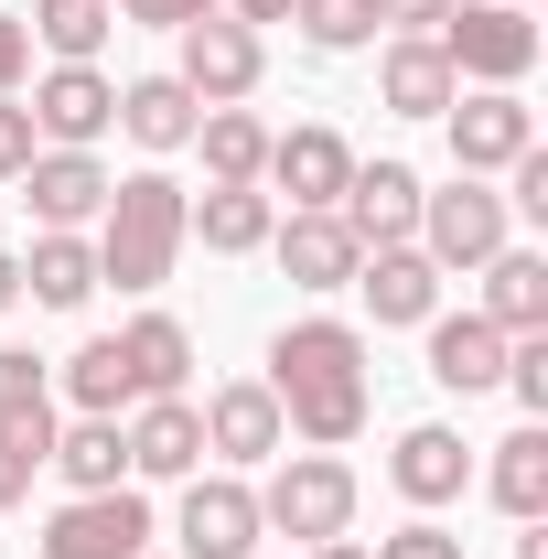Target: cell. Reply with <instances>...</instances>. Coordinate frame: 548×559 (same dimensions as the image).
Listing matches in <instances>:
<instances>
[{"mask_svg":"<svg viewBox=\"0 0 548 559\" xmlns=\"http://www.w3.org/2000/svg\"><path fill=\"white\" fill-rule=\"evenodd\" d=\"M270 399H279V430L312 441V452H344L366 409H377V377H366V334L334 323V312H301L270 334Z\"/></svg>","mask_w":548,"mask_h":559,"instance_id":"obj_1","label":"cell"},{"mask_svg":"<svg viewBox=\"0 0 548 559\" xmlns=\"http://www.w3.org/2000/svg\"><path fill=\"white\" fill-rule=\"evenodd\" d=\"M183 205H194V194H183L162 162H151V173H119L108 205H97V237H86V248H97V290H162V280L183 270V248H194V237H183Z\"/></svg>","mask_w":548,"mask_h":559,"instance_id":"obj_2","label":"cell"},{"mask_svg":"<svg viewBox=\"0 0 548 559\" xmlns=\"http://www.w3.org/2000/svg\"><path fill=\"white\" fill-rule=\"evenodd\" d=\"M259 527L270 538H301V549L344 538L355 527V463H334V452H279L270 485H259Z\"/></svg>","mask_w":548,"mask_h":559,"instance_id":"obj_3","label":"cell"},{"mask_svg":"<svg viewBox=\"0 0 548 559\" xmlns=\"http://www.w3.org/2000/svg\"><path fill=\"white\" fill-rule=\"evenodd\" d=\"M430 44H441V66L463 86H527V66H538V22L516 0H452L430 22Z\"/></svg>","mask_w":548,"mask_h":559,"instance_id":"obj_4","label":"cell"},{"mask_svg":"<svg viewBox=\"0 0 548 559\" xmlns=\"http://www.w3.org/2000/svg\"><path fill=\"white\" fill-rule=\"evenodd\" d=\"M505 237H516L505 194H495L484 173H452L441 194H419V237H409V248L430 259V270H484V259H495Z\"/></svg>","mask_w":548,"mask_h":559,"instance_id":"obj_5","label":"cell"},{"mask_svg":"<svg viewBox=\"0 0 548 559\" xmlns=\"http://www.w3.org/2000/svg\"><path fill=\"white\" fill-rule=\"evenodd\" d=\"M151 538H162V527H151V495L108 485V495H65V506L44 516L33 549H44V559H140Z\"/></svg>","mask_w":548,"mask_h":559,"instance_id":"obj_6","label":"cell"},{"mask_svg":"<svg viewBox=\"0 0 548 559\" xmlns=\"http://www.w3.org/2000/svg\"><path fill=\"white\" fill-rule=\"evenodd\" d=\"M172 44H183V55H172V75H183L205 108H237V97H259V75H270V33H248L237 11H205V22H183Z\"/></svg>","mask_w":548,"mask_h":559,"instance_id":"obj_7","label":"cell"},{"mask_svg":"<svg viewBox=\"0 0 548 559\" xmlns=\"http://www.w3.org/2000/svg\"><path fill=\"white\" fill-rule=\"evenodd\" d=\"M259 485L248 474H183V516H172V559H259Z\"/></svg>","mask_w":548,"mask_h":559,"instance_id":"obj_8","label":"cell"},{"mask_svg":"<svg viewBox=\"0 0 548 559\" xmlns=\"http://www.w3.org/2000/svg\"><path fill=\"white\" fill-rule=\"evenodd\" d=\"M441 140H452V173H505L516 151H538V108L516 86H463L441 108Z\"/></svg>","mask_w":548,"mask_h":559,"instance_id":"obj_9","label":"cell"},{"mask_svg":"<svg viewBox=\"0 0 548 559\" xmlns=\"http://www.w3.org/2000/svg\"><path fill=\"white\" fill-rule=\"evenodd\" d=\"M205 452L226 463V474H259V463H279L290 452V430H279V399H270V377H226L205 409Z\"/></svg>","mask_w":548,"mask_h":559,"instance_id":"obj_10","label":"cell"},{"mask_svg":"<svg viewBox=\"0 0 548 559\" xmlns=\"http://www.w3.org/2000/svg\"><path fill=\"white\" fill-rule=\"evenodd\" d=\"M108 130H119V86L97 66H44L33 75V140L44 151H97Z\"/></svg>","mask_w":548,"mask_h":559,"instance_id":"obj_11","label":"cell"},{"mask_svg":"<svg viewBox=\"0 0 548 559\" xmlns=\"http://www.w3.org/2000/svg\"><path fill=\"white\" fill-rule=\"evenodd\" d=\"M419 194H430V183H419L409 162H355L344 194H334V215L355 226V248H409L419 237Z\"/></svg>","mask_w":548,"mask_h":559,"instance_id":"obj_12","label":"cell"},{"mask_svg":"<svg viewBox=\"0 0 548 559\" xmlns=\"http://www.w3.org/2000/svg\"><path fill=\"white\" fill-rule=\"evenodd\" d=\"M344 173H355V140L323 130V119H301V130H270V173H259V183H279L290 215H312V205L344 194Z\"/></svg>","mask_w":548,"mask_h":559,"instance_id":"obj_13","label":"cell"},{"mask_svg":"<svg viewBox=\"0 0 548 559\" xmlns=\"http://www.w3.org/2000/svg\"><path fill=\"white\" fill-rule=\"evenodd\" d=\"M108 162L97 151H33V173H22V205H33V226H65V237H86L97 226V205H108Z\"/></svg>","mask_w":548,"mask_h":559,"instance_id":"obj_14","label":"cell"},{"mask_svg":"<svg viewBox=\"0 0 548 559\" xmlns=\"http://www.w3.org/2000/svg\"><path fill=\"white\" fill-rule=\"evenodd\" d=\"M388 485L409 495L419 516H430V506H452V495L474 485V441H463L452 419H419V430H398V452H388Z\"/></svg>","mask_w":548,"mask_h":559,"instance_id":"obj_15","label":"cell"},{"mask_svg":"<svg viewBox=\"0 0 548 559\" xmlns=\"http://www.w3.org/2000/svg\"><path fill=\"white\" fill-rule=\"evenodd\" d=\"M270 259L290 270V290H344L366 248H355V226H344L334 205H312V215H279L270 226Z\"/></svg>","mask_w":548,"mask_h":559,"instance_id":"obj_16","label":"cell"},{"mask_svg":"<svg viewBox=\"0 0 548 559\" xmlns=\"http://www.w3.org/2000/svg\"><path fill=\"white\" fill-rule=\"evenodd\" d=\"M279 226V194L270 183H205L194 205H183V237L205 248V259H248V248H270Z\"/></svg>","mask_w":548,"mask_h":559,"instance_id":"obj_17","label":"cell"},{"mask_svg":"<svg viewBox=\"0 0 548 559\" xmlns=\"http://www.w3.org/2000/svg\"><path fill=\"white\" fill-rule=\"evenodd\" d=\"M130 474H140V485L205 474V419H194V399H140V409H130Z\"/></svg>","mask_w":548,"mask_h":559,"instance_id":"obj_18","label":"cell"},{"mask_svg":"<svg viewBox=\"0 0 548 559\" xmlns=\"http://www.w3.org/2000/svg\"><path fill=\"white\" fill-rule=\"evenodd\" d=\"M419 334H430V377H441L452 399H484V388H505V345H516V334H495L484 312H430Z\"/></svg>","mask_w":548,"mask_h":559,"instance_id":"obj_19","label":"cell"},{"mask_svg":"<svg viewBox=\"0 0 548 559\" xmlns=\"http://www.w3.org/2000/svg\"><path fill=\"white\" fill-rule=\"evenodd\" d=\"M194 119H205V97H194L183 75H130V86H119V130H130L151 162L194 151Z\"/></svg>","mask_w":548,"mask_h":559,"instance_id":"obj_20","label":"cell"},{"mask_svg":"<svg viewBox=\"0 0 548 559\" xmlns=\"http://www.w3.org/2000/svg\"><path fill=\"white\" fill-rule=\"evenodd\" d=\"M377 97H388L398 119H441V108L463 97V75L441 66L430 33H388V55H377Z\"/></svg>","mask_w":548,"mask_h":559,"instance_id":"obj_21","label":"cell"},{"mask_svg":"<svg viewBox=\"0 0 548 559\" xmlns=\"http://www.w3.org/2000/svg\"><path fill=\"white\" fill-rule=\"evenodd\" d=\"M344 290H366L377 323H430V312H441V270H430L419 248H366Z\"/></svg>","mask_w":548,"mask_h":559,"instance_id":"obj_22","label":"cell"},{"mask_svg":"<svg viewBox=\"0 0 548 559\" xmlns=\"http://www.w3.org/2000/svg\"><path fill=\"white\" fill-rule=\"evenodd\" d=\"M474 312L495 323V334H548V259L505 237V248L484 259V301H474Z\"/></svg>","mask_w":548,"mask_h":559,"instance_id":"obj_23","label":"cell"},{"mask_svg":"<svg viewBox=\"0 0 548 559\" xmlns=\"http://www.w3.org/2000/svg\"><path fill=\"white\" fill-rule=\"evenodd\" d=\"M22 290H33L44 312H86V301H97V248L65 237V226H44V237L22 248Z\"/></svg>","mask_w":548,"mask_h":559,"instance_id":"obj_24","label":"cell"},{"mask_svg":"<svg viewBox=\"0 0 548 559\" xmlns=\"http://www.w3.org/2000/svg\"><path fill=\"white\" fill-rule=\"evenodd\" d=\"M484 495L527 527V516H548V419H516L505 441H495V463H484Z\"/></svg>","mask_w":548,"mask_h":559,"instance_id":"obj_25","label":"cell"},{"mask_svg":"<svg viewBox=\"0 0 548 559\" xmlns=\"http://www.w3.org/2000/svg\"><path fill=\"white\" fill-rule=\"evenodd\" d=\"M119 366H130L140 399H183V377H194V334H183L172 312H140L130 334H119Z\"/></svg>","mask_w":548,"mask_h":559,"instance_id":"obj_26","label":"cell"},{"mask_svg":"<svg viewBox=\"0 0 548 559\" xmlns=\"http://www.w3.org/2000/svg\"><path fill=\"white\" fill-rule=\"evenodd\" d=\"M44 463H55L75 495H108V485H130V430H119V419H65Z\"/></svg>","mask_w":548,"mask_h":559,"instance_id":"obj_27","label":"cell"},{"mask_svg":"<svg viewBox=\"0 0 548 559\" xmlns=\"http://www.w3.org/2000/svg\"><path fill=\"white\" fill-rule=\"evenodd\" d=\"M194 151H205V183H259L270 173V119L259 108H205Z\"/></svg>","mask_w":548,"mask_h":559,"instance_id":"obj_28","label":"cell"},{"mask_svg":"<svg viewBox=\"0 0 548 559\" xmlns=\"http://www.w3.org/2000/svg\"><path fill=\"white\" fill-rule=\"evenodd\" d=\"M22 33H33L55 66H97V44L119 33V0H33V11H22Z\"/></svg>","mask_w":548,"mask_h":559,"instance_id":"obj_29","label":"cell"},{"mask_svg":"<svg viewBox=\"0 0 548 559\" xmlns=\"http://www.w3.org/2000/svg\"><path fill=\"white\" fill-rule=\"evenodd\" d=\"M65 399H75V419H119V409H140L130 366H119V334H97V345L65 355Z\"/></svg>","mask_w":548,"mask_h":559,"instance_id":"obj_30","label":"cell"},{"mask_svg":"<svg viewBox=\"0 0 548 559\" xmlns=\"http://www.w3.org/2000/svg\"><path fill=\"white\" fill-rule=\"evenodd\" d=\"M55 419V366L33 345H0V430H44Z\"/></svg>","mask_w":548,"mask_h":559,"instance_id":"obj_31","label":"cell"},{"mask_svg":"<svg viewBox=\"0 0 548 559\" xmlns=\"http://www.w3.org/2000/svg\"><path fill=\"white\" fill-rule=\"evenodd\" d=\"M290 22H301L312 55H355V44H377V0H290Z\"/></svg>","mask_w":548,"mask_h":559,"instance_id":"obj_32","label":"cell"},{"mask_svg":"<svg viewBox=\"0 0 548 559\" xmlns=\"http://www.w3.org/2000/svg\"><path fill=\"white\" fill-rule=\"evenodd\" d=\"M44 452H55V419H44V430H0V506H22V495H33Z\"/></svg>","mask_w":548,"mask_h":559,"instance_id":"obj_33","label":"cell"},{"mask_svg":"<svg viewBox=\"0 0 548 559\" xmlns=\"http://www.w3.org/2000/svg\"><path fill=\"white\" fill-rule=\"evenodd\" d=\"M366 559H463V538H452L441 516H409V527H388V538H377Z\"/></svg>","mask_w":548,"mask_h":559,"instance_id":"obj_34","label":"cell"},{"mask_svg":"<svg viewBox=\"0 0 548 559\" xmlns=\"http://www.w3.org/2000/svg\"><path fill=\"white\" fill-rule=\"evenodd\" d=\"M33 151H44V140H33V108H22V97H0V183H22V173H33Z\"/></svg>","mask_w":548,"mask_h":559,"instance_id":"obj_35","label":"cell"},{"mask_svg":"<svg viewBox=\"0 0 548 559\" xmlns=\"http://www.w3.org/2000/svg\"><path fill=\"white\" fill-rule=\"evenodd\" d=\"M205 11H226V0H119V22H140V33H183Z\"/></svg>","mask_w":548,"mask_h":559,"instance_id":"obj_36","label":"cell"},{"mask_svg":"<svg viewBox=\"0 0 548 559\" xmlns=\"http://www.w3.org/2000/svg\"><path fill=\"white\" fill-rule=\"evenodd\" d=\"M22 75H33V33L22 11H0V97H22Z\"/></svg>","mask_w":548,"mask_h":559,"instance_id":"obj_37","label":"cell"},{"mask_svg":"<svg viewBox=\"0 0 548 559\" xmlns=\"http://www.w3.org/2000/svg\"><path fill=\"white\" fill-rule=\"evenodd\" d=\"M452 0H377V33H430Z\"/></svg>","mask_w":548,"mask_h":559,"instance_id":"obj_38","label":"cell"},{"mask_svg":"<svg viewBox=\"0 0 548 559\" xmlns=\"http://www.w3.org/2000/svg\"><path fill=\"white\" fill-rule=\"evenodd\" d=\"M226 11H237L248 33H270V22H290V0H226Z\"/></svg>","mask_w":548,"mask_h":559,"instance_id":"obj_39","label":"cell"},{"mask_svg":"<svg viewBox=\"0 0 548 559\" xmlns=\"http://www.w3.org/2000/svg\"><path fill=\"white\" fill-rule=\"evenodd\" d=\"M516 559H548V516H527V527H516Z\"/></svg>","mask_w":548,"mask_h":559,"instance_id":"obj_40","label":"cell"},{"mask_svg":"<svg viewBox=\"0 0 548 559\" xmlns=\"http://www.w3.org/2000/svg\"><path fill=\"white\" fill-rule=\"evenodd\" d=\"M11 301H22V259L0 248V312H11Z\"/></svg>","mask_w":548,"mask_h":559,"instance_id":"obj_41","label":"cell"},{"mask_svg":"<svg viewBox=\"0 0 548 559\" xmlns=\"http://www.w3.org/2000/svg\"><path fill=\"white\" fill-rule=\"evenodd\" d=\"M301 559H366V538H323V549H301Z\"/></svg>","mask_w":548,"mask_h":559,"instance_id":"obj_42","label":"cell"},{"mask_svg":"<svg viewBox=\"0 0 548 559\" xmlns=\"http://www.w3.org/2000/svg\"><path fill=\"white\" fill-rule=\"evenodd\" d=\"M140 559H172V549H140Z\"/></svg>","mask_w":548,"mask_h":559,"instance_id":"obj_43","label":"cell"},{"mask_svg":"<svg viewBox=\"0 0 548 559\" xmlns=\"http://www.w3.org/2000/svg\"><path fill=\"white\" fill-rule=\"evenodd\" d=\"M516 11H527V0H516Z\"/></svg>","mask_w":548,"mask_h":559,"instance_id":"obj_44","label":"cell"}]
</instances>
